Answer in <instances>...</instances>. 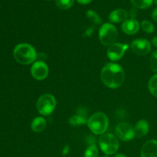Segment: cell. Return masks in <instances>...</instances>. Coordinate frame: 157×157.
<instances>
[{"label":"cell","mask_w":157,"mask_h":157,"mask_svg":"<svg viewBox=\"0 0 157 157\" xmlns=\"http://www.w3.org/2000/svg\"><path fill=\"white\" fill-rule=\"evenodd\" d=\"M101 79L106 87L117 89L121 87L125 79V72L120 64L108 63L101 72Z\"/></svg>","instance_id":"cell-1"},{"label":"cell","mask_w":157,"mask_h":157,"mask_svg":"<svg viewBox=\"0 0 157 157\" xmlns=\"http://www.w3.org/2000/svg\"><path fill=\"white\" fill-rule=\"evenodd\" d=\"M15 61L23 65H28L35 62L37 58L35 49L28 43H21L17 44L13 51Z\"/></svg>","instance_id":"cell-2"},{"label":"cell","mask_w":157,"mask_h":157,"mask_svg":"<svg viewBox=\"0 0 157 157\" xmlns=\"http://www.w3.org/2000/svg\"><path fill=\"white\" fill-rule=\"evenodd\" d=\"M87 124L94 134L102 135L108 129L109 120L105 113L97 112L88 118Z\"/></svg>","instance_id":"cell-3"},{"label":"cell","mask_w":157,"mask_h":157,"mask_svg":"<svg viewBox=\"0 0 157 157\" xmlns=\"http://www.w3.org/2000/svg\"><path fill=\"white\" fill-rule=\"evenodd\" d=\"M98 144L102 152L107 156L115 154L120 147L119 140L111 133H104L101 135L98 140Z\"/></svg>","instance_id":"cell-4"},{"label":"cell","mask_w":157,"mask_h":157,"mask_svg":"<svg viewBox=\"0 0 157 157\" xmlns=\"http://www.w3.org/2000/svg\"><path fill=\"white\" fill-rule=\"evenodd\" d=\"M57 101L51 94H44L39 97L36 102V109L41 116H49L56 107Z\"/></svg>","instance_id":"cell-5"},{"label":"cell","mask_w":157,"mask_h":157,"mask_svg":"<svg viewBox=\"0 0 157 157\" xmlns=\"http://www.w3.org/2000/svg\"><path fill=\"white\" fill-rule=\"evenodd\" d=\"M99 39L104 46H110L114 44L117 38V28L110 23H104L99 29Z\"/></svg>","instance_id":"cell-6"},{"label":"cell","mask_w":157,"mask_h":157,"mask_svg":"<svg viewBox=\"0 0 157 157\" xmlns=\"http://www.w3.org/2000/svg\"><path fill=\"white\" fill-rule=\"evenodd\" d=\"M117 137L124 142L130 141L134 138V128L130 124L122 122L117 126L116 129Z\"/></svg>","instance_id":"cell-7"},{"label":"cell","mask_w":157,"mask_h":157,"mask_svg":"<svg viewBox=\"0 0 157 157\" xmlns=\"http://www.w3.org/2000/svg\"><path fill=\"white\" fill-rule=\"evenodd\" d=\"M128 48L129 45L127 44L114 43L112 45L109 46V48L107 49V57L112 61H119L123 58Z\"/></svg>","instance_id":"cell-8"},{"label":"cell","mask_w":157,"mask_h":157,"mask_svg":"<svg viewBox=\"0 0 157 157\" xmlns=\"http://www.w3.org/2000/svg\"><path fill=\"white\" fill-rule=\"evenodd\" d=\"M132 52L137 55H147L151 52V42L147 39L138 38L130 44Z\"/></svg>","instance_id":"cell-9"},{"label":"cell","mask_w":157,"mask_h":157,"mask_svg":"<svg viewBox=\"0 0 157 157\" xmlns=\"http://www.w3.org/2000/svg\"><path fill=\"white\" fill-rule=\"evenodd\" d=\"M48 67L44 61H35L31 67V75L37 81L44 80L48 75Z\"/></svg>","instance_id":"cell-10"},{"label":"cell","mask_w":157,"mask_h":157,"mask_svg":"<svg viewBox=\"0 0 157 157\" xmlns=\"http://www.w3.org/2000/svg\"><path fill=\"white\" fill-rule=\"evenodd\" d=\"M140 24L137 20L133 18L127 19L123 22L121 25V29L123 32L127 35H130L137 33L140 30Z\"/></svg>","instance_id":"cell-11"},{"label":"cell","mask_w":157,"mask_h":157,"mask_svg":"<svg viewBox=\"0 0 157 157\" xmlns=\"http://www.w3.org/2000/svg\"><path fill=\"white\" fill-rule=\"evenodd\" d=\"M141 157H157V140H150L142 147L140 151Z\"/></svg>","instance_id":"cell-12"},{"label":"cell","mask_w":157,"mask_h":157,"mask_svg":"<svg viewBox=\"0 0 157 157\" xmlns=\"http://www.w3.org/2000/svg\"><path fill=\"white\" fill-rule=\"evenodd\" d=\"M150 124L146 120H140L134 127V134L137 138H142L148 134Z\"/></svg>","instance_id":"cell-13"},{"label":"cell","mask_w":157,"mask_h":157,"mask_svg":"<svg viewBox=\"0 0 157 157\" xmlns=\"http://www.w3.org/2000/svg\"><path fill=\"white\" fill-rule=\"evenodd\" d=\"M128 17V12L125 9H119L113 10L109 15V20L112 23H119L124 22L127 19Z\"/></svg>","instance_id":"cell-14"},{"label":"cell","mask_w":157,"mask_h":157,"mask_svg":"<svg viewBox=\"0 0 157 157\" xmlns=\"http://www.w3.org/2000/svg\"><path fill=\"white\" fill-rule=\"evenodd\" d=\"M46 126H47V122L45 119L42 117H37L32 121L31 128L35 133H40L46 128Z\"/></svg>","instance_id":"cell-15"},{"label":"cell","mask_w":157,"mask_h":157,"mask_svg":"<svg viewBox=\"0 0 157 157\" xmlns=\"http://www.w3.org/2000/svg\"><path fill=\"white\" fill-rule=\"evenodd\" d=\"M87 120L88 119H87V116H84V115L79 114V113H76V114L72 116L69 119L68 123L71 126L84 125V124H87Z\"/></svg>","instance_id":"cell-16"},{"label":"cell","mask_w":157,"mask_h":157,"mask_svg":"<svg viewBox=\"0 0 157 157\" xmlns=\"http://www.w3.org/2000/svg\"><path fill=\"white\" fill-rule=\"evenodd\" d=\"M134 7L140 9H145L150 7L154 0H130Z\"/></svg>","instance_id":"cell-17"},{"label":"cell","mask_w":157,"mask_h":157,"mask_svg":"<svg viewBox=\"0 0 157 157\" xmlns=\"http://www.w3.org/2000/svg\"><path fill=\"white\" fill-rule=\"evenodd\" d=\"M86 16L90 21L94 25H101L102 23V18L97 12L93 10H88L86 12Z\"/></svg>","instance_id":"cell-18"},{"label":"cell","mask_w":157,"mask_h":157,"mask_svg":"<svg viewBox=\"0 0 157 157\" xmlns=\"http://www.w3.org/2000/svg\"><path fill=\"white\" fill-rule=\"evenodd\" d=\"M148 88L150 94L155 98H157V74L153 75L149 80Z\"/></svg>","instance_id":"cell-19"},{"label":"cell","mask_w":157,"mask_h":157,"mask_svg":"<svg viewBox=\"0 0 157 157\" xmlns=\"http://www.w3.org/2000/svg\"><path fill=\"white\" fill-rule=\"evenodd\" d=\"M140 27L143 29V31L145 32L146 33L151 34L153 33L155 31L154 25L151 21H149V20H144V21H142L140 24Z\"/></svg>","instance_id":"cell-20"},{"label":"cell","mask_w":157,"mask_h":157,"mask_svg":"<svg viewBox=\"0 0 157 157\" xmlns=\"http://www.w3.org/2000/svg\"><path fill=\"white\" fill-rule=\"evenodd\" d=\"M84 157H98L99 152H98V147L96 144L94 145H89V147L86 149L84 152Z\"/></svg>","instance_id":"cell-21"},{"label":"cell","mask_w":157,"mask_h":157,"mask_svg":"<svg viewBox=\"0 0 157 157\" xmlns=\"http://www.w3.org/2000/svg\"><path fill=\"white\" fill-rule=\"evenodd\" d=\"M56 6L59 9L66 10L71 7L75 3V0H55Z\"/></svg>","instance_id":"cell-22"},{"label":"cell","mask_w":157,"mask_h":157,"mask_svg":"<svg viewBox=\"0 0 157 157\" xmlns=\"http://www.w3.org/2000/svg\"><path fill=\"white\" fill-rule=\"evenodd\" d=\"M150 64L152 71L157 73V50L154 51L150 55Z\"/></svg>","instance_id":"cell-23"},{"label":"cell","mask_w":157,"mask_h":157,"mask_svg":"<svg viewBox=\"0 0 157 157\" xmlns=\"http://www.w3.org/2000/svg\"><path fill=\"white\" fill-rule=\"evenodd\" d=\"M151 16L153 21H155L156 22H157V7L155 8V9L153 10V12H152V14H151Z\"/></svg>","instance_id":"cell-24"},{"label":"cell","mask_w":157,"mask_h":157,"mask_svg":"<svg viewBox=\"0 0 157 157\" xmlns=\"http://www.w3.org/2000/svg\"><path fill=\"white\" fill-rule=\"evenodd\" d=\"M69 150H70V147H69V146H65L62 150V154L64 155V156H66V155L69 153Z\"/></svg>","instance_id":"cell-25"},{"label":"cell","mask_w":157,"mask_h":157,"mask_svg":"<svg viewBox=\"0 0 157 157\" xmlns=\"http://www.w3.org/2000/svg\"><path fill=\"white\" fill-rule=\"evenodd\" d=\"M77 1L81 5H87V4H89L92 0H77Z\"/></svg>","instance_id":"cell-26"},{"label":"cell","mask_w":157,"mask_h":157,"mask_svg":"<svg viewBox=\"0 0 157 157\" xmlns=\"http://www.w3.org/2000/svg\"><path fill=\"white\" fill-rule=\"evenodd\" d=\"M151 44H153V45L157 48V36H155L154 38H153L151 41Z\"/></svg>","instance_id":"cell-27"},{"label":"cell","mask_w":157,"mask_h":157,"mask_svg":"<svg viewBox=\"0 0 157 157\" xmlns=\"http://www.w3.org/2000/svg\"><path fill=\"white\" fill-rule=\"evenodd\" d=\"M113 157H127V156H126L124 154H122V153H117V154L115 155Z\"/></svg>","instance_id":"cell-28"},{"label":"cell","mask_w":157,"mask_h":157,"mask_svg":"<svg viewBox=\"0 0 157 157\" xmlns=\"http://www.w3.org/2000/svg\"><path fill=\"white\" fill-rule=\"evenodd\" d=\"M154 2H155V4L157 6V0H154Z\"/></svg>","instance_id":"cell-29"},{"label":"cell","mask_w":157,"mask_h":157,"mask_svg":"<svg viewBox=\"0 0 157 157\" xmlns=\"http://www.w3.org/2000/svg\"><path fill=\"white\" fill-rule=\"evenodd\" d=\"M104 157H110L109 156H107V155H106V156H104Z\"/></svg>","instance_id":"cell-30"}]
</instances>
